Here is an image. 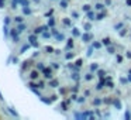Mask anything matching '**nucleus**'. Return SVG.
Instances as JSON below:
<instances>
[{
    "instance_id": "nucleus-1",
    "label": "nucleus",
    "mask_w": 131,
    "mask_h": 120,
    "mask_svg": "<svg viewBox=\"0 0 131 120\" xmlns=\"http://www.w3.org/2000/svg\"><path fill=\"white\" fill-rule=\"evenodd\" d=\"M44 75H45V78H51L52 76V71L48 69V68H44Z\"/></svg>"
},
{
    "instance_id": "nucleus-2",
    "label": "nucleus",
    "mask_w": 131,
    "mask_h": 120,
    "mask_svg": "<svg viewBox=\"0 0 131 120\" xmlns=\"http://www.w3.org/2000/svg\"><path fill=\"white\" fill-rule=\"evenodd\" d=\"M82 38H83V41H89L92 38V35L90 34H85V35H82Z\"/></svg>"
},
{
    "instance_id": "nucleus-3",
    "label": "nucleus",
    "mask_w": 131,
    "mask_h": 120,
    "mask_svg": "<svg viewBox=\"0 0 131 120\" xmlns=\"http://www.w3.org/2000/svg\"><path fill=\"white\" fill-rule=\"evenodd\" d=\"M31 78H33V79H37V78H38V72H31Z\"/></svg>"
},
{
    "instance_id": "nucleus-4",
    "label": "nucleus",
    "mask_w": 131,
    "mask_h": 120,
    "mask_svg": "<svg viewBox=\"0 0 131 120\" xmlns=\"http://www.w3.org/2000/svg\"><path fill=\"white\" fill-rule=\"evenodd\" d=\"M88 17H89V20H95V19H93V17H95V14H93L92 11L88 13Z\"/></svg>"
},
{
    "instance_id": "nucleus-5",
    "label": "nucleus",
    "mask_w": 131,
    "mask_h": 120,
    "mask_svg": "<svg viewBox=\"0 0 131 120\" xmlns=\"http://www.w3.org/2000/svg\"><path fill=\"white\" fill-rule=\"evenodd\" d=\"M11 35H13V38H14V41H18V35L16 34V31H13V33H11Z\"/></svg>"
},
{
    "instance_id": "nucleus-6",
    "label": "nucleus",
    "mask_w": 131,
    "mask_h": 120,
    "mask_svg": "<svg viewBox=\"0 0 131 120\" xmlns=\"http://www.w3.org/2000/svg\"><path fill=\"white\" fill-rule=\"evenodd\" d=\"M103 44H104V45H109L110 40H109V38H103Z\"/></svg>"
},
{
    "instance_id": "nucleus-7",
    "label": "nucleus",
    "mask_w": 131,
    "mask_h": 120,
    "mask_svg": "<svg viewBox=\"0 0 131 120\" xmlns=\"http://www.w3.org/2000/svg\"><path fill=\"white\" fill-rule=\"evenodd\" d=\"M114 105H116V106H117V108H119V109L121 108V103H120L119 100H116V102H114Z\"/></svg>"
},
{
    "instance_id": "nucleus-8",
    "label": "nucleus",
    "mask_w": 131,
    "mask_h": 120,
    "mask_svg": "<svg viewBox=\"0 0 131 120\" xmlns=\"http://www.w3.org/2000/svg\"><path fill=\"white\" fill-rule=\"evenodd\" d=\"M89 9H90V6H88V4H86V6H83V10H85V11H89Z\"/></svg>"
},
{
    "instance_id": "nucleus-9",
    "label": "nucleus",
    "mask_w": 131,
    "mask_h": 120,
    "mask_svg": "<svg viewBox=\"0 0 131 120\" xmlns=\"http://www.w3.org/2000/svg\"><path fill=\"white\" fill-rule=\"evenodd\" d=\"M73 34H75V35H79V31H78V28H73Z\"/></svg>"
},
{
    "instance_id": "nucleus-10",
    "label": "nucleus",
    "mask_w": 131,
    "mask_h": 120,
    "mask_svg": "<svg viewBox=\"0 0 131 120\" xmlns=\"http://www.w3.org/2000/svg\"><path fill=\"white\" fill-rule=\"evenodd\" d=\"M61 6L65 9V7H66V2H64V0H62V2H61Z\"/></svg>"
},
{
    "instance_id": "nucleus-11",
    "label": "nucleus",
    "mask_w": 131,
    "mask_h": 120,
    "mask_svg": "<svg viewBox=\"0 0 131 120\" xmlns=\"http://www.w3.org/2000/svg\"><path fill=\"white\" fill-rule=\"evenodd\" d=\"M21 4H24V6H28V2H27V0H21Z\"/></svg>"
},
{
    "instance_id": "nucleus-12",
    "label": "nucleus",
    "mask_w": 131,
    "mask_h": 120,
    "mask_svg": "<svg viewBox=\"0 0 131 120\" xmlns=\"http://www.w3.org/2000/svg\"><path fill=\"white\" fill-rule=\"evenodd\" d=\"M96 9H97V10H101V9H103V6H101V4H96Z\"/></svg>"
},
{
    "instance_id": "nucleus-13",
    "label": "nucleus",
    "mask_w": 131,
    "mask_h": 120,
    "mask_svg": "<svg viewBox=\"0 0 131 120\" xmlns=\"http://www.w3.org/2000/svg\"><path fill=\"white\" fill-rule=\"evenodd\" d=\"M104 17V13H101V14H99V17H97V20H101Z\"/></svg>"
},
{
    "instance_id": "nucleus-14",
    "label": "nucleus",
    "mask_w": 131,
    "mask_h": 120,
    "mask_svg": "<svg viewBox=\"0 0 131 120\" xmlns=\"http://www.w3.org/2000/svg\"><path fill=\"white\" fill-rule=\"evenodd\" d=\"M103 75H104V72H103V71H99V76L103 78Z\"/></svg>"
},
{
    "instance_id": "nucleus-15",
    "label": "nucleus",
    "mask_w": 131,
    "mask_h": 120,
    "mask_svg": "<svg viewBox=\"0 0 131 120\" xmlns=\"http://www.w3.org/2000/svg\"><path fill=\"white\" fill-rule=\"evenodd\" d=\"M92 69H97V64H93V65H92Z\"/></svg>"
},
{
    "instance_id": "nucleus-16",
    "label": "nucleus",
    "mask_w": 131,
    "mask_h": 120,
    "mask_svg": "<svg viewBox=\"0 0 131 120\" xmlns=\"http://www.w3.org/2000/svg\"><path fill=\"white\" fill-rule=\"evenodd\" d=\"M56 83H58L56 81H52V82H51V85H52V86H56Z\"/></svg>"
},
{
    "instance_id": "nucleus-17",
    "label": "nucleus",
    "mask_w": 131,
    "mask_h": 120,
    "mask_svg": "<svg viewBox=\"0 0 131 120\" xmlns=\"http://www.w3.org/2000/svg\"><path fill=\"white\" fill-rule=\"evenodd\" d=\"M107 86H109V88H113V83H111V82L109 81V82H107Z\"/></svg>"
},
{
    "instance_id": "nucleus-18",
    "label": "nucleus",
    "mask_w": 131,
    "mask_h": 120,
    "mask_svg": "<svg viewBox=\"0 0 131 120\" xmlns=\"http://www.w3.org/2000/svg\"><path fill=\"white\" fill-rule=\"evenodd\" d=\"M38 68H40V69H42V71H44V65H42V64H38Z\"/></svg>"
},
{
    "instance_id": "nucleus-19",
    "label": "nucleus",
    "mask_w": 131,
    "mask_h": 120,
    "mask_svg": "<svg viewBox=\"0 0 131 120\" xmlns=\"http://www.w3.org/2000/svg\"><path fill=\"white\" fill-rule=\"evenodd\" d=\"M127 4H128V6H131V0H127Z\"/></svg>"
},
{
    "instance_id": "nucleus-20",
    "label": "nucleus",
    "mask_w": 131,
    "mask_h": 120,
    "mask_svg": "<svg viewBox=\"0 0 131 120\" xmlns=\"http://www.w3.org/2000/svg\"><path fill=\"white\" fill-rule=\"evenodd\" d=\"M14 2H16V3H18V2H21V0H14Z\"/></svg>"
}]
</instances>
